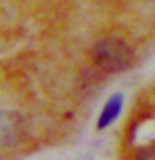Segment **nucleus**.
Here are the masks:
<instances>
[{
	"label": "nucleus",
	"mask_w": 155,
	"mask_h": 160,
	"mask_svg": "<svg viewBox=\"0 0 155 160\" xmlns=\"http://www.w3.org/2000/svg\"><path fill=\"white\" fill-rule=\"evenodd\" d=\"M135 160H155V145L143 147L135 153Z\"/></svg>",
	"instance_id": "nucleus-4"
},
{
	"label": "nucleus",
	"mask_w": 155,
	"mask_h": 160,
	"mask_svg": "<svg viewBox=\"0 0 155 160\" xmlns=\"http://www.w3.org/2000/svg\"><path fill=\"white\" fill-rule=\"evenodd\" d=\"M92 58L107 72H122L132 63V50L118 38H103L93 45Z\"/></svg>",
	"instance_id": "nucleus-1"
},
{
	"label": "nucleus",
	"mask_w": 155,
	"mask_h": 160,
	"mask_svg": "<svg viewBox=\"0 0 155 160\" xmlns=\"http://www.w3.org/2000/svg\"><path fill=\"white\" fill-rule=\"evenodd\" d=\"M122 103H123V95L122 93H115L112 98L105 103V107L100 113L98 118V128H105L118 117L120 110H122Z\"/></svg>",
	"instance_id": "nucleus-3"
},
{
	"label": "nucleus",
	"mask_w": 155,
	"mask_h": 160,
	"mask_svg": "<svg viewBox=\"0 0 155 160\" xmlns=\"http://www.w3.org/2000/svg\"><path fill=\"white\" fill-rule=\"evenodd\" d=\"M20 128H22V118L17 113H2V142L5 145L15 142V137L20 135Z\"/></svg>",
	"instance_id": "nucleus-2"
}]
</instances>
